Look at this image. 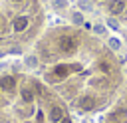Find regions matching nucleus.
<instances>
[{
  "label": "nucleus",
  "mask_w": 127,
  "mask_h": 123,
  "mask_svg": "<svg viewBox=\"0 0 127 123\" xmlns=\"http://www.w3.org/2000/svg\"><path fill=\"white\" fill-rule=\"evenodd\" d=\"M127 8V2L125 0H109L107 2V12H109V18H115V16H121Z\"/></svg>",
  "instance_id": "obj_1"
},
{
  "label": "nucleus",
  "mask_w": 127,
  "mask_h": 123,
  "mask_svg": "<svg viewBox=\"0 0 127 123\" xmlns=\"http://www.w3.org/2000/svg\"><path fill=\"white\" fill-rule=\"evenodd\" d=\"M107 46H109V50L117 52V50L121 48V42H119V38H109V40H107Z\"/></svg>",
  "instance_id": "obj_2"
},
{
  "label": "nucleus",
  "mask_w": 127,
  "mask_h": 123,
  "mask_svg": "<svg viewBox=\"0 0 127 123\" xmlns=\"http://www.w3.org/2000/svg\"><path fill=\"white\" fill-rule=\"evenodd\" d=\"M52 4H54V8H58V10H64V8H67V0H54Z\"/></svg>",
  "instance_id": "obj_3"
},
{
  "label": "nucleus",
  "mask_w": 127,
  "mask_h": 123,
  "mask_svg": "<svg viewBox=\"0 0 127 123\" xmlns=\"http://www.w3.org/2000/svg\"><path fill=\"white\" fill-rule=\"evenodd\" d=\"M71 20H73V24H83V16L79 14V12H73V16H71Z\"/></svg>",
  "instance_id": "obj_4"
},
{
  "label": "nucleus",
  "mask_w": 127,
  "mask_h": 123,
  "mask_svg": "<svg viewBox=\"0 0 127 123\" xmlns=\"http://www.w3.org/2000/svg\"><path fill=\"white\" fill-rule=\"evenodd\" d=\"M79 6H81L83 10H91V2H89V0H79Z\"/></svg>",
  "instance_id": "obj_5"
},
{
  "label": "nucleus",
  "mask_w": 127,
  "mask_h": 123,
  "mask_svg": "<svg viewBox=\"0 0 127 123\" xmlns=\"http://www.w3.org/2000/svg\"><path fill=\"white\" fill-rule=\"evenodd\" d=\"M93 30H95V34H103V32H105V28H103V26H95Z\"/></svg>",
  "instance_id": "obj_6"
},
{
  "label": "nucleus",
  "mask_w": 127,
  "mask_h": 123,
  "mask_svg": "<svg viewBox=\"0 0 127 123\" xmlns=\"http://www.w3.org/2000/svg\"><path fill=\"white\" fill-rule=\"evenodd\" d=\"M12 2H24V0H12Z\"/></svg>",
  "instance_id": "obj_7"
}]
</instances>
